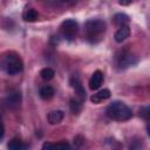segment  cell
I'll return each instance as SVG.
<instances>
[{
	"instance_id": "6da1fadb",
	"label": "cell",
	"mask_w": 150,
	"mask_h": 150,
	"mask_svg": "<svg viewBox=\"0 0 150 150\" xmlns=\"http://www.w3.org/2000/svg\"><path fill=\"white\" fill-rule=\"evenodd\" d=\"M105 114L110 120H114V121H128L132 116L131 109L125 103L120 101L111 102L107 107Z\"/></svg>"
},
{
	"instance_id": "7a4b0ae2",
	"label": "cell",
	"mask_w": 150,
	"mask_h": 150,
	"mask_svg": "<svg viewBox=\"0 0 150 150\" xmlns=\"http://www.w3.org/2000/svg\"><path fill=\"white\" fill-rule=\"evenodd\" d=\"M105 28H107V25L101 19H90L84 25V30L90 42L100 41L105 32Z\"/></svg>"
},
{
	"instance_id": "3957f363",
	"label": "cell",
	"mask_w": 150,
	"mask_h": 150,
	"mask_svg": "<svg viewBox=\"0 0 150 150\" xmlns=\"http://www.w3.org/2000/svg\"><path fill=\"white\" fill-rule=\"evenodd\" d=\"M4 69L9 75H15L23 69V62L19 55L11 53L4 60Z\"/></svg>"
},
{
	"instance_id": "277c9868",
	"label": "cell",
	"mask_w": 150,
	"mask_h": 150,
	"mask_svg": "<svg viewBox=\"0 0 150 150\" xmlns=\"http://www.w3.org/2000/svg\"><path fill=\"white\" fill-rule=\"evenodd\" d=\"M77 29H79V25L74 19L64 20L60 27L61 34L66 40H73L77 33Z\"/></svg>"
},
{
	"instance_id": "5b68a950",
	"label": "cell",
	"mask_w": 150,
	"mask_h": 150,
	"mask_svg": "<svg viewBox=\"0 0 150 150\" xmlns=\"http://www.w3.org/2000/svg\"><path fill=\"white\" fill-rule=\"evenodd\" d=\"M5 103L6 105L9 108V109H16L20 103H21V94L19 91H14V93H11L6 100H5Z\"/></svg>"
},
{
	"instance_id": "8992f818",
	"label": "cell",
	"mask_w": 150,
	"mask_h": 150,
	"mask_svg": "<svg viewBox=\"0 0 150 150\" xmlns=\"http://www.w3.org/2000/svg\"><path fill=\"white\" fill-rule=\"evenodd\" d=\"M70 84H71V87L75 89V93L79 95L80 100L83 101V100L86 98V90L83 89V86H82L81 80L79 79V76L73 75L71 79H70Z\"/></svg>"
},
{
	"instance_id": "52a82bcc",
	"label": "cell",
	"mask_w": 150,
	"mask_h": 150,
	"mask_svg": "<svg viewBox=\"0 0 150 150\" xmlns=\"http://www.w3.org/2000/svg\"><path fill=\"white\" fill-rule=\"evenodd\" d=\"M102 82H103V73L101 70H96L93 73L91 77L89 80V88L91 90H96L101 87Z\"/></svg>"
},
{
	"instance_id": "ba28073f",
	"label": "cell",
	"mask_w": 150,
	"mask_h": 150,
	"mask_svg": "<svg viewBox=\"0 0 150 150\" xmlns=\"http://www.w3.org/2000/svg\"><path fill=\"white\" fill-rule=\"evenodd\" d=\"M137 62L136 57L132 56L131 54L129 53H122V55L118 57V66L121 68H127V67H130L132 64H135Z\"/></svg>"
},
{
	"instance_id": "9c48e42d",
	"label": "cell",
	"mask_w": 150,
	"mask_h": 150,
	"mask_svg": "<svg viewBox=\"0 0 150 150\" xmlns=\"http://www.w3.org/2000/svg\"><path fill=\"white\" fill-rule=\"evenodd\" d=\"M110 90L109 89H102V90H100V91H97V93H95V94H93L91 95V97H90V101L93 102V103H101L102 101H105V100H108L109 97H110Z\"/></svg>"
},
{
	"instance_id": "30bf717a",
	"label": "cell",
	"mask_w": 150,
	"mask_h": 150,
	"mask_svg": "<svg viewBox=\"0 0 150 150\" xmlns=\"http://www.w3.org/2000/svg\"><path fill=\"white\" fill-rule=\"evenodd\" d=\"M130 35V28L128 26H121L115 33V41L121 43Z\"/></svg>"
},
{
	"instance_id": "8fae6325",
	"label": "cell",
	"mask_w": 150,
	"mask_h": 150,
	"mask_svg": "<svg viewBox=\"0 0 150 150\" xmlns=\"http://www.w3.org/2000/svg\"><path fill=\"white\" fill-rule=\"evenodd\" d=\"M63 116H64V114L62 110H53L48 114L47 120L50 124H59L63 120Z\"/></svg>"
},
{
	"instance_id": "7c38bea8",
	"label": "cell",
	"mask_w": 150,
	"mask_h": 150,
	"mask_svg": "<svg viewBox=\"0 0 150 150\" xmlns=\"http://www.w3.org/2000/svg\"><path fill=\"white\" fill-rule=\"evenodd\" d=\"M55 94V90L52 86H43L40 89V96L43 100H50Z\"/></svg>"
},
{
	"instance_id": "4fadbf2b",
	"label": "cell",
	"mask_w": 150,
	"mask_h": 150,
	"mask_svg": "<svg viewBox=\"0 0 150 150\" xmlns=\"http://www.w3.org/2000/svg\"><path fill=\"white\" fill-rule=\"evenodd\" d=\"M38 16H39L38 12L35 9H33V8H29L27 11H25V13H23V20L25 21H28V22L36 21L38 20Z\"/></svg>"
},
{
	"instance_id": "5bb4252c",
	"label": "cell",
	"mask_w": 150,
	"mask_h": 150,
	"mask_svg": "<svg viewBox=\"0 0 150 150\" xmlns=\"http://www.w3.org/2000/svg\"><path fill=\"white\" fill-rule=\"evenodd\" d=\"M114 22L120 27L121 26H127V23L129 22V16L124 13H117L114 16Z\"/></svg>"
},
{
	"instance_id": "9a60e30c",
	"label": "cell",
	"mask_w": 150,
	"mask_h": 150,
	"mask_svg": "<svg viewBox=\"0 0 150 150\" xmlns=\"http://www.w3.org/2000/svg\"><path fill=\"white\" fill-rule=\"evenodd\" d=\"M69 107H70V111L74 115H77L82 109V101L77 100V98H71L70 103H69Z\"/></svg>"
},
{
	"instance_id": "2e32d148",
	"label": "cell",
	"mask_w": 150,
	"mask_h": 150,
	"mask_svg": "<svg viewBox=\"0 0 150 150\" xmlns=\"http://www.w3.org/2000/svg\"><path fill=\"white\" fill-rule=\"evenodd\" d=\"M7 146L11 150H21V149L25 148V144L19 138H13L12 141H9V143L7 144Z\"/></svg>"
},
{
	"instance_id": "e0dca14e",
	"label": "cell",
	"mask_w": 150,
	"mask_h": 150,
	"mask_svg": "<svg viewBox=\"0 0 150 150\" xmlns=\"http://www.w3.org/2000/svg\"><path fill=\"white\" fill-rule=\"evenodd\" d=\"M54 75H55L54 70H53L52 68H49V67H46V68H43V69L40 71V76H41L43 80H46V81L52 80V79L54 77Z\"/></svg>"
},
{
	"instance_id": "ac0fdd59",
	"label": "cell",
	"mask_w": 150,
	"mask_h": 150,
	"mask_svg": "<svg viewBox=\"0 0 150 150\" xmlns=\"http://www.w3.org/2000/svg\"><path fill=\"white\" fill-rule=\"evenodd\" d=\"M43 149H50V148H61V149H69L70 145L67 144V143H55V144H52V143H45L42 145Z\"/></svg>"
},
{
	"instance_id": "d6986e66",
	"label": "cell",
	"mask_w": 150,
	"mask_h": 150,
	"mask_svg": "<svg viewBox=\"0 0 150 150\" xmlns=\"http://www.w3.org/2000/svg\"><path fill=\"white\" fill-rule=\"evenodd\" d=\"M46 1L54 6H59V5H69L74 0H46Z\"/></svg>"
},
{
	"instance_id": "ffe728a7",
	"label": "cell",
	"mask_w": 150,
	"mask_h": 150,
	"mask_svg": "<svg viewBox=\"0 0 150 150\" xmlns=\"http://www.w3.org/2000/svg\"><path fill=\"white\" fill-rule=\"evenodd\" d=\"M139 115L145 120L148 121L149 120V107H142L139 109Z\"/></svg>"
},
{
	"instance_id": "44dd1931",
	"label": "cell",
	"mask_w": 150,
	"mask_h": 150,
	"mask_svg": "<svg viewBox=\"0 0 150 150\" xmlns=\"http://www.w3.org/2000/svg\"><path fill=\"white\" fill-rule=\"evenodd\" d=\"M4 134H5V128H4L2 122L0 121V138H2V137H4Z\"/></svg>"
},
{
	"instance_id": "7402d4cb",
	"label": "cell",
	"mask_w": 150,
	"mask_h": 150,
	"mask_svg": "<svg viewBox=\"0 0 150 150\" xmlns=\"http://www.w3.org/2000/svg\"><path fill=\"white\" fill-rule=\"evenodd\" d=\"M130 2H131V0H120V1H118V4L122 5V6H127V5H129Z\"/></svg>"
},
{
	"instance_id": "603a6c76",
	"label": "cell",
	"mask_w": 150,
	"mask_h": 150,
	"mask_svg": "<svg viewBox=\"0 0 150 150\" xmlns=\"http://www.w3.org/2000/svg\"><path fill=\"white\" fill-rule=\"evenodd\" d=\"M0 121H1V116H0Z\"/></svg>"
}]
</instances>
